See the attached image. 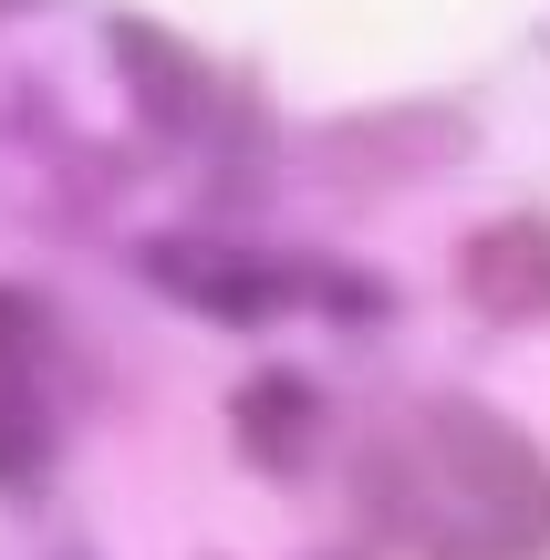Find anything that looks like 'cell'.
Here are the masks:
<instances>
[{
  "instance_id": "3957f363",
  "label": "cell",
  "mask_w": 550,
  "mask_h": 560,
  "mask_svg": "<svg viewBox=\"0 0 550 560\" xmlns=\"http://www.w3.org/2000/svg\"><path fill=\"white\" fill-rule=\"evenodd\" d=\"M145 280H166V301L219 312V322L291 312V270L260 260V249H229V240H145Z\"/></svg>"
},
{
  "instance_id": "7a4b0ae2",
  "label": "cell",
  "mask_w": 550,
  "mask_h": 560,
  "mask_svg": "<svg viewBox=\"0 0 550 560\" xmlns=\"http://www.w3.org/2000/svg\"><path fill=\"white\" fill-rule=\"evenodd\" d=\"M73 436V342L52 301L0 280V499H32Z\"/></svg>"
},
{
  "instance_id": "277c9868",
  "label": "cell",
  "mask_w": 550,
  "mask_h": 560,
  "mask_svg": "<svg viewBox=\"0 0 550 560\" xmlns=\"http://www.w3.org/2000/svg\"><path fill=\"white\" fill-rule=\"evenodd\" d=\"M457 291L489 322H550V219L519 208V219L478 229V240L457 249Z\"/></svg>"
},
{
  "instance_id": "6da1fadb",
  "label": "cell",
  "mask_w": 550,
  "mask_h": 560,
  "mask_svg": "<svg viewBox=\"0 0 550 560\" xmlns=\"http://www.w3.org/2000/svg\"><path fill=\"white\" fill-rule=\"evenodd\" d=\"M364 509L416 560H540L550 550V457L510 416L468 395H426L374 425Z\"/></svg>"
},
{
  "instance_id": "5b68a950",
  "label": "cell",
  "mask_w": 550,
  "mask_h": 560,
  "mask_svg": "<svg viewBox=\"0 0 550 560\" xmlns=\"http://www.w3.org/2000/svg\"><path fill=\"white\" fill-rule=\"evenodd\" d=\"M302 416H312V395H302V384H291V374H270L260 395H239V436L260 446L270 467H302V457H291V446H302V436H291V425H302Z\"/></svg>"
}]
</instances>
